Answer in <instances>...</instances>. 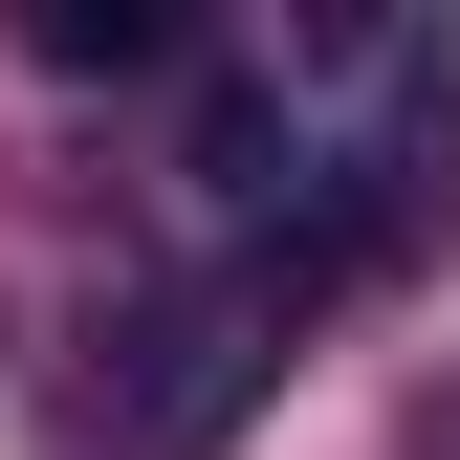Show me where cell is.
I'll return each instance as SVG.
<instances>
[{
	"mask_svg": "<svg viewBox=\"0 0 460 460\" xmlns=\"http://www.w3.org/2000/svg\"><path fill=\"white\" fill-rule=\"evenodd\" d=\"M198 198H219V242H307L329 285L417 263L460 219V44L438 22H263V44H219Z\"/></svg>",
	"mask_w": 460,
	"mask_h": 460,
	"instance_id": "6da1fadb",
	"label": "cell"
},
{
	"mask_svg": "<svg viewBox=\"0 0 460 460\" xmlns=\"http://www.w3.org/2000/svg\"><path fill=\"white\" fill-rule=\"evenodd\" d=\"M307 307H329L307 242H219V263H176V285H132L110 351H88V460H219V438L285 394Z\"/></svg>",
	"mask_w": 460,
	"mask_h": 460,
	"instance_id": "7a4b0ae2",
	"label": "cell"
},
{
	"mask_svg": "<svg viewBox=\"0 0 460 460\" xmlns=\"http://www.w3.org/2000/svg\"><path fill=\"white\" fill-rule=\"evenodd\" d=\"M22 44H44V66H176V22H154V0H44Z\"/></svg>",
	"mask_w": 460,
	"mask_h": 460,
	"instance_id": "3957f363",
	"label": "cell"
}]
</instances>
